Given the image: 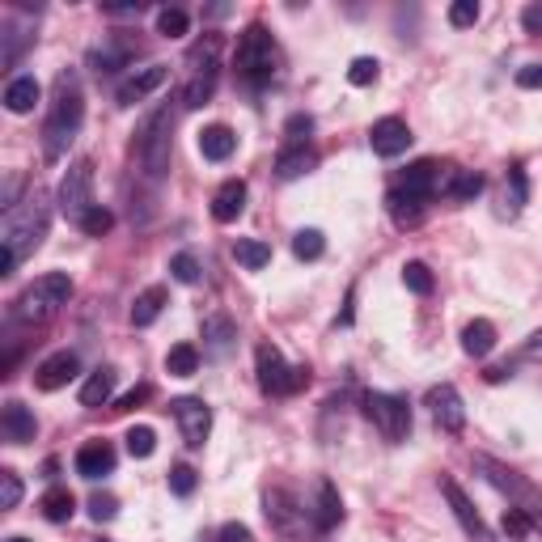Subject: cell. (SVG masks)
<instances>
[{
    "mask_svg": "<svg viewBox=\"0 0 542 542\" xmlns=\"http://www.w3.org/2000/svg\"><path fill=\"white\" fill-rule=\"evenodd\" d=\"M530 347H542V326H538V331L530 335Z\"/></svg>",
    "mask_w": 542,
    "mask_h": 542,
    "instance_id": "cell-57",
    "label": "cell"
},
{
    "mask_svg": "<svg viewBox=\"0 0 542 542\" xmlns=\"http://www.w3.org/2000/svg\"><path fill=\"white\" fill-rule=\"evenodd\" d=\"M526 196H530V183H526V170H508V183H505V212L508 216H517L526 208Z\"/></svg>",
    "mask_w": 542,
    "mask_h": 542,
    "instance_id": "cell-37",
    "label": "cell"
},
{
    "mask_svg": "<svg viewBox=\"0 0 542 542\" xmlns=\"http://www.w3.org/2000/svg\"><path fill=\"white\" fill-rule=\"evenodd\" d=\"M386 208H390V216H395L398 225H416L419 216H424V199H416V196H403V191H390L386 196Z\"/></svg>",
    "mask_w": 542,
    "mask_h": 542,
    "instance_id": "cell-35",
    "label": "cell"
},
{
    "mask_svg": "<svg viewBox=\"0 0 542 542\" xmlns=\"http://www.w3.org/2000/svg\"><path fill=\"white\" fill-rule=\"evenodd\" d=\"M234 148H237V136L225 124H212L199 132V153H204V161H229Z\"/></svg>",
    "mask_w": 542,
    "mask_h": 542,
    "instance_id": "cell-24",
    "label": "cell"
},
{
    "mask_svg": "<svg viewBox=\"0 0 542 542\" xmlns=\"http://www.w3.org/2000/svg\"><path fill=\"white\" fill-rule=\"evenodd\" d=\"M398 191L428 204V199L441 191V170H437V161H416V166H406V174L398 178Z\"/></svg>",
    "mask_w": 542,
    "mask_h": 542,
    "instance_id": "cell-19",
    "label": "cell"
},
{
    "mask_svg": "<svg viewBox=\"0 0 542 542\" xmlns=\"http://www.w3.org/2000/svg\"><path fill=\"white\" fill-rule=\"evenodd\" d=\"M521 25H526V35H542V0L521 9Z\"/></svg>",
    "mask_w": 542,
    "mask_h": 542,
    "instance_id": "cell-52",
    "label": "cell"
},
{
    "mask_svg": "<svg viewBox=\"0 0 542 542\" xmlns=\"http://www.w3.org/2000/svg\"><path fill=\"white\" fill-rule=\"evenodd\" d=\"M234 339H237L234 318H225V314H208V318H204V344H208L212 356H225V352L234 347Z\"/></svg>",
    "mask_w": 542,
    "mask_h": 542,
    "instance_id": "cell-25",
    "label": "cell"
},
{
    "mask_svg": "<svg viewBox=\"0 0 542 542\" xmlns=\"http://www.w3.org/2000/svg\"><path fill=\"white\" fill-rule=\"evenodd\" d=\"M0 38H5V68H13V64L22 60V51L30 47V38H35V35H25V25L9 17V22H5V35H0Z\"/></svg>",
    "mask_w": 542,
    "mask_h": 542,
    "instance_id": "cell-36",
    "label": "cell"
},
{
    "mask_svg": "<svg viewBox=\"0 0 542 542\" xmlns=\"http://www.w3.org/2000/svg\"><path fill=\"white\" fill-rule=\"evenodd\" d=\"M186 30H191V17H186V9H161L157 13V35L183 38Z\"/></svg>",
    "mask_w": 542,
    "mask_h": 542,
    "instance_id": "cell-40",
    "label": "cell"
},
{
    "mask_svg": "<svg viewBox=\"0 0 542 542\" xmlns=\"http://www.w3.org/2000/svg\"><path fill=\"white\" fill-rule=\"evenodd\" d=\"M255 369H259V390L271 398H284V395H296L309 386V369L306 365H288L280 347L259 344L255 352Z\"/></svg>",
    "mask_w": 542,
    "mask_h": 542,
    "instance_id": "cell-8",
    "label": "cell"
},
{
    "mask_svg": "<svg viewBox=\"0 0 542 542\" xmlns=\"http://www.w3.org/2000/svg\"><path fill=\"white\" fill-rule=\"evenodd\" d=\"M47 225H51V204L43 191H30L17 208L5 212V229H0V276H13V271L22 267V259H30V255L43 246Z\"/></svg>",
    "mask_w": 542,
    "mask_h": 542,
    "instance_id": "cell-1",
    "label": "cell"
},
{
    "mask_svg": "<svg viewBox=\"0 0 542 542\" xmlns=\"http://www.w3.org/2000/svg\"><path fill=\"white\" fill-rule=\"evenodd\" d=\"M124 441H127V454L132 457H153V449H157V432L148 428V424H136Z\"/></svg>",
    "mask_w": 542,
    "mask_h": 542,
    "instance_id": "cell-39",
    "label": "cell"
},
{
    "mask_svg": "<svg viewBox=\"0 0 542 542\" xmlns=\"http://www.w3.org/2000/svg\"><path fill=\"white\" fill-rule=\"evenodd\" d=\"M170 276H174L178 284H196V280H199V259L191 255V250L174 255V259H170Z\"/></svg>",
    "mask_w": 542,
    "mask_h": 542,
    "instance_id": "cell-43",
    "label": "cell"
},
{
    "mask_svg": "<svg viewBox=\"0 0 542 542\" xmlns=\"http://www.w3.org/2000/svg\"><path fill=\"white\" fill-rule=\"evenodd\" d=\"M237 76L250 81V85H267L271 76H276V38L267 35V25L263 22H250L237 38Z\"/></svg>",
    "mask_w": 542,
    "mask_h": 542,
    "instance_id": "cell-7",
    "label": "cell"
},
{
    "mask_svg": "<svg viewBox=\"0 0 542 542\" xmlns=\"http://www.w3.org/2000/svg\"><path fill=\"white\" fill-rule=\"evenodd\" d=\"M196 470H191V467H174L170 470V492L174 496H191V492H196Z\"/></svg>",
    "mask_w": 542,
    "mask_h": 542,
    "instance_id": "cell-49",
    "label": "cell"
},
{
    "mask_svg": "<svg viewBox=\"0 0 542 542\" xmlns=\"http://www.w3.org/2000/svg\"><path fill=\"white\" fill-rule=\"evenodd\" d=\"M322 250H326V237H322L318 229H301V234L293 237V255H296L301 263L322 259Z\"/></svg>",
    "mask_w": 542,
    "mask_h": 542,
    "instance_id": "cell-38",
    "label": "cell"
},
{
    "mask_svg": "<svg viewBox=\"0 0 542 542\" xmlns=\"http://www.w3.org/2000/svg\"><path fill=\"white\" fill-rule=\"evenodd\" d=\"M234 259L242 263L246 271H263L271 263V246L259 242V237H237L234 242Z\"/></svg>",
    "mask_w": 542,
    "mask_h": 542,
    "instance_id": "cell-31",
    "label": "cell"
},
{
    "mask_svg": "<svg viewBox=\"0 0 542 542\" xmlns=\"http://www.w3.org/2000/svg\"><path fill=\"white\" fill-rule=\"evenodd\" d=\"M9 542H30V538H9Z\"/></svg>",
    "mask_w": 542,
    "mask_h": 542,
    "instance_id": "cell-58",
    "label": "cell"
},
{
    "mask_svg": "<svg viewBox=\"0 0 542 542\" xmlns=\"http://www.w3.org/2000/svg\"><path fill=\"white\" fill-rule=\"evenodd\" d=\"M94 542H106V538H94Z\"/></svg>",
    "mask_w": 542,
    "mask_h": 542,
    "instance_id": "cell-59",
    "label": "cell"
},
{
    "mask_svg": "<svg viewBox=\"0 0 542 542\" xmlns=\"http://www.w3.org/2000/svg\"><path fill=\"white\" fill-rule=\"evenodd\" d=\"M73 513H76V496L68 492V487H51V492L43 496V517L47 521L60 526V521H68Z\"/></svg>",
    "mask_w": 542,
    "mask_h": 542,
    "instance_id": "cell-34",
    "label": "cell"
},
{
    "mask_svg": "<svg viewBox=\"0 0 542 542\" xmlns=\"http://www.w3.org/2000/svg\"><path fill=\"white\" fill-rule=\"evenodd\" d=\"M369 145L377 157H398V153H406V145H411V127H406L398 115H386V119L373 124Z\"/></svg>",
    "mask_w": 542,
    "mask_h": 542,
    "instance_id": "cell-15",
    "label": "cell"
},
{
    "mask_svg": "<svg viewBox=\"0 0 542 542\" xmlns=\"http://www.w3.org/2000/svg\"><path fill=\"white\" fill-rule=\"evenodd\" d=\"M424 403L432 406V419H437V428H445V432H462V428H467V406H462V395H457L449 382L432 386Z\"/></svg>",
    "mask_w": 542,
    "mask_h": 542,
    "instance_id": "cell-13",
    "label": "cell"
},
{
    "mask_svg": "<svg viewBox=\"0 0 542 542\" xmlns=\"http://www.w3.org/2000/svg\"><path fill=\"white\" fill-rule=\"evenodd\" d=\"M148 395H153V386H136V390H127V395H124V398H119V403L111 406V411H136V406L145 403Z\"/></svg>",
    "mask_w": 542,
    "mask_h": 542,
    "instance_id": "cell-51",
    "label": "cell"
},
{
    "mask_svg": "<svg viewBox=\"0 0 542 542\" xmlns=\"http://www.w3.org/2000/svg\"><path fill=\"white\" fill-rule=\"evenodd\" d=\"M403 284L416 296H428L432 293V271L424 267V263H406V267H403Z\"/></svg>",
    "mask_w": 542,
    "mask_h": 542,
    "instance_id": "cell-42",
    "label": "cell"
},
{
    "mask_svg": "<svg viewBox=\"0 0 542 542\" xmlns=\"http://www.w3.org/2000/svg\"><path fill=\"white\" fill-rule=\"evenodd\" d=\"M441 492H445V500H449V508H454V517H457V526L470 534L475 542H487V526H483V517H479V508L470 505V496L457 487L454 479H441Z\"/></svg>",
    "mask_w": 542,
    "mask_h": 542,
    "instance_id": "cell-17",
    "label": "cell"
},
{
    "mask_svg": "<svg viewBox=\"0 0 542 542\" xmlns=\"http://www.w3.org/2000/svg\"><path fill=\"white\" fill-rule=\"evenodd\" d=\"M441 191H445L449 199H457V204H470V199L483 191V178H479L475 170H454V174H449V178L441 183Z\"/></svg>",
    "mask_w": 542,
    "mask_h": 542,
    "instance_id": "cell-30",
    "label": "cell"
},
{
    "mask_svg": "<svg viewBox=\"0 0 542 542\" xmlns=\"http://www.w3.org/2000/svg\"><path fill=\"white\" fill-rule=\"evenodd\" d=\"M475 470H479L500 496H508V508L526 513L534 530H542V492L530 479H521L517 470H508L505 462H496V457H487V454H475Z\"/></svg>",
    "mask_w": 542,
    "mask_h": 542,
    "instance_id": "cell-6",
    "label": "cell"
},
{
    "mask_svg": "<svg viewBox=\"0 0 542 542\" xmlns=\"http://www.w3.org/2000/svg\"><path fill=\"white\" fill-rule=\"evenodd\" d=\"M166 301H170V293H166L161 284L145 288V293L136 296V306H132V326H153V322L161 318V309H166Z\"/></svg>",
    "mask_w": 542,
    "mask_h": 542,
    "instance_id": "cell-26",
    "label": "cell"
},
{
    "mask_svg": "<svg viewBox=\"0 0 542 542\" xmlns=\"http://www.w3.org/2000/svg\"><path fill=\"white\" fill-rule=\"evenodd\" d=\"M462 347H467V356L483 360V356H487V352L496 347V326H492L487 318H475L467 331H462Z\"/></svg>",
    "mask_w": 542,
    "mask_h": 542,
    "instance_id": "cell-29",
    "label": "cell"
},
{
    "mask_svg": "<svg viewBox=\"0 0 542 542\" xmlns=\"http://www.w3.org/2000/svg\"><path fill=\"white\" fill-rule=\"evenodd\" d=\"M170 148H174V106H157L148 115L140 132H136V166L148 183H161L170 170Z\"/></svg>",
    "mask_w": 542,
    "mask_h": 542,
    "instance_id": "cell-3",
    "label": "cell"
},
{
    "mask_svg": "<svg viewBox=\"0 0 542 542\" xmlns=\"http://www.w3.org/2000/svg\"><path fill=\"white\" fill-rule=\"evenodd\" d=\"M534 526H530V517L526 513H517V508H505V534L508 538H526Z\"/></svg>",
    "mask_w": 542,
    "mask_h": 542,
    "instance_id": "cell-50",
    "label": "cell"
},
{
    "mask_svg": "<svg viewBox=\"0 0 542 542\" xmlns=\"http://www.w3.org/2000/svg\"><path fill=\"white\" fill-rule=\"evenodd\" d=\"M309 132H314V119H309V115H288V124H284L288 145H309Z\"/></svg>",
    "mask_w": 542,
    "mask_h": 542,
    "instance_id": "cell-46",
    "label": "cell"
},
{
    "mask_svg": "<svg viewBox=\"0 0 542 542\" xmlns=\"http://www.w3.org/2000/svg\"><path fill=\"white\" fill-rule=\"evenodd\" d=\"M94 208V161L81 157L68 166L60 183V212L68 216L73 225H81V216Z\"/></svg>",
    "mask_w": 542,
    "mask_h": 542,
    "instance_id": "cell-10",
    "label": "cell"
},
{
    "mask_svg": "<svg viewBox=\"0 0 542 542\" xmlns=\"http://www.w3.org/2000/svg\"><path fill=\"white\" fill-rule=\"evenodd\" d=\"M186 81H183V111H199L204 102L212 98V89H216V73H221V35H208L199 38L196 47L186 51Z\"/></svg>",
    "mask_w": 542,
    "mask_h": 542,
    "instance_id": "cell-5",
    "label": "cell"
},
{
    "mask_svg": "<svg viewBox=\"0 0 542 542\" xmlns=\"http://www.w3.org/2000/svg\"><path fill=\"white\" fill-rule=\"evenodd\" d=\"M263 513H267L271 530L284 534V538H301V530H306V517H314V513H306V508L296 505V496L284 492V487H271V492L263 496Z\"/></svg>",
    "mask_w": 542,
    "mask_h": 542,
    "instance_id": "cell-11",
    "label": "cell"
},
{
    "mask_svg": "<svg viewBox=\"0 0 542 542\" xmlns=\"http://www.w3.org/2000/svg\"><path fill=\"white\" fill-rule=\"evenodd\" d=\"M170 411L178 419V428H183V441L191 449H204V441H208V432H212V406L204 398H174Z\"/></svg>",
    "mask_w": 542,
    "mask_h": 542,
    "instance_id": "cell-12",
    "label": "cell"
},
{
    "mask_svg": "<svg viewBox=\"0 0 542 542\" xmlns=\"http://www.w3.org/2000/svg\"><path fill=\"white\" fill-rule=\"evenodd\" d=\"M85 124V94H81V76L68 68V73L55 76V98H51L47 124H43V153L47 161H60L68 153L76 136Z\"/></svg>",
    "mask_w": 542,
    "mask_h": 542,
    "instance_id": "cell-2",
    "label": "cell"
},
{
    "mask_svg": "<svg viewBox=\"0 0 542 542\" xmlns=\"http://www.w3.org/2000/svg\"><path fill=\"white\" fill-rule=\"evenodd\" d=\"M365 416L373 419V428L382 432L386 441H403L411 432V406L398 395H382V390H369L365 395Z\"/></svg>",
    "mask_w": 542,
    "mask_h": 542,
    "instance_id": "cell-9",
    "label": "cell"
},
{
    "mask_svg": "<svg viewBox=\"0 0 542 542\" xmlns=\"http://www.w3.org/2000/svg\"><path fill=\"white\" fill-rule=\"evenodd\" d=\"M111 225H115V212L111 208H102V204H94V208L81 216V234L89 237H102V234H111Z\"/></svg>",
    "mask_w": 542,
    "mask_h": 542,
    "instance_id": "cell-41",
    "label": "cell"
},
{
    "mask_svg": "<svg viewBox=\"0 0 542 542\" xmlns=\"http://www.w3.org/2000/svg\"><path fill=\"white\" fill-rule=\"evenodd\" d=\"M17 186H22V178H5V191H0V208L5 212L17 208Z\"/></svg>",
    "mask_w": 542,
    "mask_h": 542,
    "instance_id": "cell-55",
    "label": "cell"
},
{
    "mask_svg": "<svg viewBox=\"0 0 542 542\" xmlns=\"http://www.w3.org/2000/svg\"><path fill=\"white\" fill-rule=\"evenodd\" d=\"M38 102V81L35 76H13L9 85H5V106L13 115H30Z\"/></svg>",
    "mask_w": 542,
    "mask_h": 542,
    "instance_id": "cell-27",
    "label": "cell"
},
{
    "mask_svg": "<svg viewBox=\"0 0 542 542\" xmlns=\"http://www.w3.org/2000/svg\"><path fill=\"white\" fill-rule=\"evenodd\" d=\"M68 296H73V280L64 276V271H47V276H38L30 288H22V296L13 301V322H25V326H38V322L55 318L64 306H68Z\"/></svg>",
    "mask_w": 542,
    "mask_h": 542,
    "instance_id": "cell-4",
    "label": "cell"
},
{
    "mask_svg": "<svg viewBox=\"0 0 542 542\" xmlns=\"http://www.w3.org/2000/svg\"><path fill=\"white\" fill-rule=\"evenodd\" d=\"M242 212H246V183H242V178H229V183L216 186V196H212V216L221 225H234Z\"/></svg>",
    "mask_w": 542,
    "mask_h": 542,
    "instance_id": "cell-21",
    "label": "cell"
},
{
    "mask_svg": "<svg viewBox=\"0 0 542 542\" xmlns=\"http://www.w3.org/2000/svg\"><path fill=\"white\" fill-rule=\"evenodd\" d=\"M0 432H5V441L9 445H25V441H35V411L25 403H17V398H9V403L0 406Z\"/></svg>",
    "mask_w": 542,
    "mask_h": 542,
    "instance_id": "cell-18",
    "label": "cell"
},
{
    "mask_svg": "<svg viewBox=\"0 0 542 542\" xmlns=\"http://www.w3.org/2000/svg\"><path fill=\"white\" fill-rule=\"evenodd\" d=\"M216 542H250V530L242 526V521H229V526H221Z\"/></svg>",
    "mask_w": 542,
    "mask_h": 542,
    "instance_id": "cell-53",
    "label": "cell"
},
{
    "mask_svg": "<svg viewBox=\"0 0 542 542\" xmlns=\"http://www.w3.org/2000/svg\"><path fill=\"white\" fill-rule=\"evenodd\" d=\"M76 373H81V360H76V352H55V356H47L35 369V386L51 395V390H64V386L73 382Z\"/></svg>",
    "mask_w": 542,
    "mask_h": 542,
    "instance_id": "cell-16",
    "label": "cell"
},
{
    "mask_svg": "<svg viewBox=\"0 0 542 542\" xmlns=\"http://www.w3.org/2000/svg\"><path fill=\"white\" fill-rule=\"evenodd\" d=\"M115 470V445L111 441H89L76 449V475L81 479H106Z\"/></svg>",
    "mask_w": 542,
    "mask_h": 542,
    "instance_id": "cell-20",
    "label": "cell"
},
{
    "mask_svg": "<svg viewBox=\"0 0 542 542\" xmlns=\"http://www.w3.org/2000/svg\"><path fill=\"white\" fill-rule=\"evenodd\" d=\"M115 513H119V500H115L111 492H98L94 500H89V517L94 521H111Z\"/></svg>",
    "mask_w": 542,
    "mask_h": 542,
    "instance_id": "cell-48",
    "label": "cell"
},
{
    "mask_svg": "<svg viewBox=\"0 0 542 542\" xmlns=\"http://www.w3.org/2000/svg\"><path fill=\"white\" fill-rule=\"evenodd\" d=\"M115 395V369H94L81 386V406H106Z\"/></svg>",
    "mask_w": 542,
    "mask_h": 542,
    "instance_id": "cell-28",
    "label": "cell"
},
{
    "mask_svg": "<svg viewBox=\"0 0 542 542\" xmlns=\"http://www.w3.org/2000/svg\"><path fill=\"white\" fill-rule=\"evenodd\" d=\"M166 373L170 377H196L199 373V347L196 344H174L166 356Z\"/></svg>",
    "mask_w": 542,
    "mask_h": 542,
    "instance_id": "cell-33",
    "label": "cell"
},
{
    "mask_svg": "<svg viewBox=\"0 0 542 542\" xmlns=\"http://www.w3.org/2000/svg\"><path fill=\"white\" fill-rule=\"evenodd\" d=\"M517 85L521 89H538L542 85V64H526V68L517 73Z\"/></svg>",
    "mask_w": 542,
    "mask_h": 542,
    "instance_id": "cell-54",
    "label": "cell"
},
{
    "mask_svg": "<svg viewBox=\"0 0 542 542\" xmlns=\"http://www.w3.org/2000/svg\"><path fill=\"white\" fill-rule=\"evenodd\" d=\"M106 17H140V5H106Z\"/></svg>",
    "mask_w": 542,
    "mask_h": 542,
    "instance_id": "cell-56",
    "label": "cell"
},
{
    "mask_svg": "<svg viewBox=\"0 0 542 542\" xmlns=\"http://www.w3.org/2000/svg\"><path fill=\"white\" fill-rule=\"evenodd\" d=\"M318 166V153L309 145H284L280 157H276V178H284V183H293V178H301V174H309Z\"/></svg>",
    "mask_w": 542,
    "mask_h": 542,
    "instance_id": "cell-22",
    "label": "cell"
},
{
    "mask_svg": "<svg viewBox=\"0 0 542 542\" xmlns=\"http://www.w3.org/2000/svg\"><path fill=\"white\" fill-rule=\"evenodd\" d=\"M339 521H344V500L335 492V483L322 479L318 483V505H314V530L326 534V530H335Z\"/></svg>",
    "mask_w": 542,
    "mask_h": 542,
    "instance_id": "cell-23",
    "label": "cell"
},
{
    "mask_svg": "<svg viewBox=\"0 0 542 542\" xmlns=\"http://www.w3.org/2000/svg\"><path fill=\"white\" fill-rule=\"evenodd\" d=\"M377 68H382V64L373 60V55H360V60H352V68H347V81H352V85H373V81H377Z\"/></svg>",
    "mask_w": 542,
    "mask_h": 542,
    "instance_id": "cell-45",
    "label": "cell"
},
{
    "mask_svg": "<svg viewBox=\"0 0 542 542\" xmlns=\"http://www.w3.org/2000/svg\"><path fill=\"white\" fill-rule=\"evenodd\" d=\"M475 22H479V5H475V0H457V5H449V25L462 30V25H475Z\"/></svg>",
    "mask_w": 542,
    "mask_h": 542,
    "instance_id": "cell-47",
    "label": "cell"
},
{
    "mask_svg": "<svg viewBox=\"0 0 542 542\" xmlns=\"http://www.w3.org/2000/svg\"><path fill=\"white\" fill-rule=\"evenodd\" d=\"M166 81H170V68H166V64H148V68H136V73L127 76L124 85L115 89V102H119V106H136V102H145L148 94H157Z\"/></svg>",
    "mask_w": 542,
    "mask_h": 542,
    "instance_id": "cell-14",
    "label": "cell"
},
{
    "mask_svg": "<svg viewBox=\"0 0 542 542\" xmlns=\"http://www.w3.org/2000/svg\"><path fill=\"white\" fill-rule=\"evenodd\" d=\"M132 55H136L132 43H106V47H98L89 60H94V68H98V73H119V68H127V64H132Z\"/></svg>",
    "mask_w": 542,
    "mask_h": 542,
    "instance_id": "cell-32",
    "label": "cell"
},
{
    "mask_svg": "<svg viewBox=\"0 0 542 542\" xmlns=\"http://www.w3.org/2000/svg\"><path fill=\"white\" fill-rule=\"evenodd\" d=\"M17 505H22V479H17V470H0V508Z\"/></svg>",
    "mask_w": 542,
    "mask_h": 542,
    "instance_id": "cell-44",
    "label": "cell"
}]
</instances>
